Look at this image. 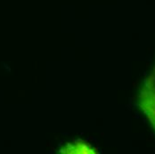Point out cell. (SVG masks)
I'll return each instance as SVG.
<instances>
[{"label":"cell","instance_id":"obj_2","mask_svg":"<svg viewBox=\"0 0 155 154\" xmlns=\"http://www.w3.org/2000/svg\"><path fill=\"white\" fill-rule=\"evenodd\" d=\"M57 152L60 154H96L98 150L88 142L78 139L73 142L66 143L58 149Z\"/></svg>","mask_w":155,"mask_h":154},{"label":"cell","instance_id":"obj_1","mask_svg":"<svg viewBox=\"0 0 155 154\" xmlns=\"http://www.w3.org/2000/svg\"><path fill=\"white\" fill-rule=\"evenodd\" d=\"M137 104L155 130V65L140 88Z\"/></svg>","mask_w":155,"mask_h":154}]
</instances>
